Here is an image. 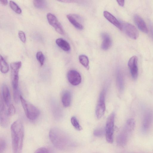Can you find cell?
Returning a JSON list of instances; mask_svg holds the SVG:
<instances>
[{"mask_svg": "<svg viewBox=\"0 0 153 153\" xmlns=\"http://www.w3.org/2000/svg\"><path fill=\"white\" fill-rule=\"evenodd\" d=\"M121 30L130 38L136 39L139 36V33L136 27L131 24L124 23L121 24Z\"/></svg>", "mask_w": 153, "mask_h": 153, "instance_id": "6", "label": "cell"}, {"mask_svg": "<svg viewBox=\"0 0 153 153\" xmlns=\"http://www.w3.org/2000/svg\"><path fill=\"white\" fill-rule=\"evenodd\" d=\"M57 45L64 51H68L71 49L69 44L66 40L62 38L57 39L56 40Z\"/></svg>", "mask_w": 153, "mask_h": 153, "instance_id": "18", "label": "cell"}, {"mask_svg": "<svg viewBox=\"0 0 153 153\" xmlns=\"http://www.w3.org/2000/svg\"><path fill=\"white\" fill-rule=\"evenodd\" d=\"M16 109L14 106L12 104H10L8 106L7 113L9 116L13 115L15 112Z\"/></svg>", "mask_w": 153, "mask_h": 153, "instance_id": "31", "label": "cell"}, {"mask_svg": "<svg viewBox=\"0 0 153 153\" xmlns=\"http://www.w3.org/2000/svg\"><path fill=\"white\" fill-rule=\"evenodd\" d=\"M36 57L40 65L41 66L43 65L45 61V57L42 52H38L36 54Z\"/></svg>", "mask_w": 153, "mask_h": 153, "instance_id": "26", "label": "cell"}, {"mask_svg": "<svg viewBox=\"0 0 153 153\" xmlns=\"http://www.w3.org/2000/svg\"><path fill=\"white\" fill-rule=\"evenodd\" d=\"M9 5L11 9L16 13L20 14L22 12V10L19 6L15 2L10 1Z\"/></svg>", "mask_w": 153, "mask_h": 153, "instance_id": "24", "label": "cell"}, {"mask_svg": "<svg viewBox=\"0 0 153 153\" xmlns=\"http://www.w3.org/2000/svg\"><path fill=\"white\" fill-rule=\"evenodd\" d=\"M102 36L103 41L101 45L102 49L104 50L108 49L111 45V40L110 36L106 33H102Z\"/></svg>", "mask_w": 153, "mask_h": 153, "instance_id": "16", "label": "cell"}, {"mask_svg": "<svg viewBox=\"0 0 153 153\" xmlns=\"http://www.w3.org/2000/svg\"><path fill=\"white\" fill-rule=\"evenodd\" d=\"M9 70V67L4 58L0 55V71L1 73L6 74Z\"/></svg>", "mask_w": 153, "mask_h": 153, "instance_id": "21", "label": "cell"}, {"mask_svg": "<svg viewBox=\"0 0 153 153\" xmlns=\"http://www.w3.org/2000/svg\"><path fill=\"white\" fill-rule=\"evenodd\" d=\"M71 93L66 91L63 93L62 98V102L63 105L65 107L69 106L71 103Z\"/></svg>", "mask_w": 153, "mask_h": 153, "instance_id": "20", "label": "cell"}, {"mask_svg": "<svg viewBox=\"0 0 153 153\" xmlns=\"http://www.w3.org/2000/svg\"><path fill=\"white\" fill-rule=\"evenodd\" d=\"M33 3L35 7L39 9H44L47 5L46 1L45 0H33Z\"/></svg>", "mask_w": 153, "mask_h": 153, "instance_id": "23", "label": "cell"}, {"mask_svg": "<svg viewBox=\"0 0 153 153\" xmlns=\"http://www.w3.org/2000/svg\"><path fill=\"white\" fill-rule=\"evenodd\" d=\"M20 101L27 117L31 120L36 119L40 114L38 108L25 100L21 95Z\"/></svg>", "mask_w": 153, "mask_h": 153, "instance_id": "4", "label": "cell"}, {"mask_svg": "<svg viewBox=\"0 0 153 153\" xmlns=\"http://www.w3.org/2000/svg\"><path fill=\"white\" fill-rule=\"evenodd\" d=\"M67 76L69 82L73 85H77L81 82L80 74L76 70H71L69 71Z\"/></svg>", "mask_w": 153, "mask_h": 153, "instance_id": "10", "label": "cell"}, {"mask_svg": "<svg viewBox=\"0 0 153 153\" xmlns=\"http://www.w3.org/2000/svg\"><path fill=\"white\" fill-rule=\"evenodd\" d=\"M135 122L133 119H129L123 129L117 137V143L119 146H124L127 143L134 129Z\"/></svg>", "mask_w": 153, "mask_h": 153, "instance_id": "3", "label": "cell"}, {"mask_svg": "<svg viewBox=\"0 0 153 153\" xmlns=\"http://www.w3.org/2000/svg\"><path fill=\"white\" fill-rule=\"evenodd\" d=\"M134 19L137 26L140 30L145 33H148V30L146 23L140 16L137 14L135 15Z\"/></svg>", "mask_w": 153, "mask_h": 153, "instance_id": "14", "label": "cell"}, {"mask_svg": "<svg viewBox=\"0 0 153 153\" xmlns=\"http://www.w3.org/2000/svg\"><path fill=\"white\" fill-rule=\"evenodd\" d=\"M49 135L51 142L58 149L67 150L73 146L74 143L70 136L58 128H53L51 129Z\"/></svg>", "mask_w": 153, "mask_h": 153, "instance_id": "1", "label": "cell"}, {"mask_svg": "<svg viewBox=\"0 0 153 153\" xmlns=\"http://www.w3.org/2000/svg\"><path fill=\"white\" fill-rule=\"evenodd\" d=\"M137 61V57L134 56L131 57L128 62V66L131 76L134 79H137L138 76Z\"/></svg>", "mask_w": 153, "mask_h": 153, "instance_id": "9", "label": "cell"}, {"mask_svg": "<svg viewBox=\"0 0 153 153\" xmlns=\"http://www.w3.org/2000/svg\"><path fill=\"white\" fill-rule=\"evenodd\" d=\"M71 122L73 126L76 130L80 131L82 129V127L76 117L73 116L71 117Z\"/></svg>", "mask_w": 153, "mask_h": 153, "instance_id": "25", "label": "cell"}, {"mask_svg": "<svg viewBox=\"0 0 153 153\" xmlns=\"http://www.w3.org/2000/svg\"><path fill=\"white\" fill-rule=\"evenodd\" d=\"M13 99L15 102L18 103L20 100V96L18 88L13 90Z\"/></svg>", "mask_w": 153, "mask_h": 153, "instance_id": "28", "label": "cell"}, {"mask_svg": "<svg viewBox=\"0 0 153 153\" xmlns=\"http://www.w3.org/2000/svg\"><path fill=\"white\" fill-rule=\"evenodd\" d=\"M34 153H50L48 150L45 147H41L38 149Z\"/></svg>", "mask_w": 153, "mask_h": 153, "instance_id": "34", "label": "cell"}, {"mask_svg": "<svg viewBox=\"0 0 153 153\" xmlns=\"http://www.w3.org/2000/svg\"><path fill=\"white\" fill-rule=\"evenodd\" d=\"M67 17L70 22L76 29L81 30L83 26L82 24L81 19L79 16L74 14H68Z\"/></svg>", "mask_w": 153, "mask_h": 153, "instance_id": "11", "label": "cell"}, {"mask_svg": "<svg viewBox=\"0 0 153 153\" xmlns=\"http://www.w3.org/2000/svg\"><path fill=\"white\" fill-rule=\"evenodd\" d=\"M153 115L150 111H147L145 114L143 121L142 127L144 131H147L150 127L152 122Z\"/></svg>", "mask_w": 153, "mask_h": 153, "instance_id": "12", "label": "cell"}, {"mask_svg": "<svg viewBox=\"0 0 153 153\" xmlns=\"http://www.w3.org/2000/svg\"><path fill=\"white\" fill-rule=\"evenodd\" d=\"M13 153H22L24 135L23 123L19 119L16 120L10 127Z\"/></svg>", "mask_w": 153, "mask_h": 153, "instance_id": "2", "label": "cell"}, {"mask_svg": "<svg viewBox=\"0 0 153 153\" xmlns=\"http://www.w3.org/2000/svg\"><path fill=\"white\" fill-rule=\"evenodd\" d=\"M2 97L4 102L8 107L10 105L11 98L8 87L4 85L2 87Z\"/></svg>", "mask_w": 153, "mask_h": 153, "instance_id": "17", "label": "cell"}, {"mask_svg": "<svg viewBox=\"0 0 153 153\" xmlns=\"http://www.w3.org/2000/svg\"><path fill=\"white\" fill-rule=\"evenodd\" d=\"M47 18L49 24L53 27L59 33L63 34L64 30L63 27L56 17L51 13L47 14Z\"/></svg>", "mask_w": 153, "mask_h": 153, "instance_id": "8", "label": "cell"}, {"mask_svg": "<svg viewBox=\"0 0 153 153\" xmlns=\"http://www.w3.org/2000/svg\"><path fill=\"white\" fill-rule=\"evenodd\" d=\"M117 1L119 5L121 7L123 6L125 3L124 0H117Z\"/></svg>", "mask_w": 153, "mask_h": 153, "instance_id": "35", "label": "cell"}, {"mask_svg": "<svg viewBox=\"0 0 153 153\" xmlns=\"http://www.w3.org/2000/svg\"><path fill=\"white\" fill-rule=\"evenodd\" d=\"M19 70H11V78L13 90L18 88Z\"/></svg>", "mask_w": 153, "mask_h": 153, "instance_id": "19", "label": "cell"}, {"mask_svg": "<svg viewBox=\"0 0 153 153\" xmlns=\"http://www.w3.org/2000/svg\"><path fill=\"white\" fill-rule=\"evenodd\" d=\"M59 1L66 2V3H70L73 2L74 1L71 0H62V1Z\"/></svg>", "mask_w": 153, "mask_h": 153, "instance_id": "37", "label": "cell"}, {"mask_svg": "<svg viewBox=\"0 0 153 153\" xmlns=\"http://www.w3.org/2000/svg\"><path fill=\"white\" fill-rule=\"evenodd\" d=\"M19 37L23 43L26 42V39L25 33L22 30H20L18 32Z\"/></svg>", "mask_w": 153, "mask_h": 153, "instance_id": "33", "label": "cell"}, {"mask_svg": "<svg viewBox=\"0 0 153 153\" xmlns=\"http://www.w3.org/2000/svg\"><path fill=\"white\" fill-rule=\"evenodd\" d=\"M0 1L1 2V3L4 5H6L8 4V1L7 0H0Z\"/></svg>", "mask_w": 153, "mask_h": 153, "instance_id": "36", "label": "cell"}, {"mask_svg": "<svg viewBox=\"0 0 153 153\" xmlns=\"http://www.w3.org/2000/svg\"><path fill=\"white\" fill-rule=\"evenodd\" d=\"M105 92L103 90L101 93L97 105L96 106L95 114L97 118L100 119L104 115L105 110Z\"/></svg>", "mask_w": 153, "mask_h": 153, "instance_id": "7", "label": "cell"}, {"mask_svg": "<svg viewBox=\"0 0 153 153\" xmlns=\"http://www.w3.org/2000/svg\"><path fill=\"white\" fill-rule=\"evenodd\" d=\"M105 132V131L102 128H99L94 130L93 134L94 135L97 137H100L102 136Z\"/></svg>", "mask_w": 153, "mask_h": 153, "instance_id": "29", "label": "cell"}, {"mask_svg": "<svg viewBox=\"0 0 153 153\" xmlns=\"http://www.w3.org/2000/svg\"><path fill=\"white\" fill-rule=\"evenodd\" d=\"M79 59L80 63L88 70L89 69V61L88 57L84 55H81L79 56Z\"/></svg>", "mask_w": 153, "mask_h": 153, "instance_id": "22", "label": "cell"}, {"mask_svg": "<svg viewBox=\"0 0 153 153\" xmlns=\"http://www.w3.org/2000/svg\"><path fill=\"white\" fill-rule=\"evenodd\" d=\"M22 65L21 61L12 62L10 64L11 70H19Z\"/></svg>", "mask_w": 153, "mask_h": 153, "instance_id": "27", "label": "cell"}, {"mask_svg": "<svg viewBox=\"0 0 153 153\" xmlns=\"http://www.w3.org/2000/svg\"><path fill=\"white\" fill-rule=\"evenodd\" d=\"M115 113L113 112L108 116L106 121L105 128L106 139L108 143H112L113 141L114 125Z\"/></svg>", "mask_w": 153, "mask_h": 153, "instance_id": "5", "label": "cell"}, {"mask_svg": "<svg viewBox=\"0 0 153 153\" xmlns=\"http://www.w3.org/2000/svg\"><path fill=\"white\" fill-rule=\"evenodd\" d=\"M6 147V142L3 138L0 139V152L1 153L4 151Z\"/></svg>", "mask_w": 153, "mask_h": 153, "instance_id": "30", "label": "cell"}, {"mask_svg": "<svg viewBox=\"0 0 153 153\" xmlns=\"http://www.w3.org/2000/svg\"><path fill=\"white\" fill-rule=\"evenodd\" d=\"M117 81L119 88L120 89H121L123 87V79L121 74H117Z\"/></svg>", "mask_w": 153, "mask_h": 153, "instance_id": "32", "label": "cell"}, {"mask_svg": "<svg viewBox=\"0 0 153 153\" xmlns=\"http://www.w3.org/2000/svg\"><path fill=\"white\" fill-rule=\"evenodd\" d=\"M103 16L110 23L121 30V24L111 14L107 11H105L103 12Z\"/></svg>", "mask_w": 153, "mask_h": 153, "instance_id": "15", "label": "cell"}, {"mask_svg": "<svg viewBox=\"0 0 153 153\" xmlns=\"http://www.w3.org/2000/svg\"><path fill=\"white\" fill-rule=\"evenodd\" d=\"M0 123L3 127H7L9 123V115L7 111L5 110V106L0 107Z\"/></svg>", "mask_w": 153, "mask_h": 153, "instance_id": "13", "label": "cell"}]
</instances>
